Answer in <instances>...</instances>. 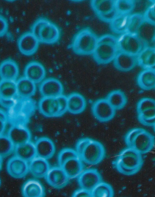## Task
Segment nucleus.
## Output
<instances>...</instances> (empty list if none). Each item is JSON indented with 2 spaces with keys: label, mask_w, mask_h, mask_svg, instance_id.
<instances>
[{
  "label": "nucleus",
  "mask_w": 155,
  "mask_h": 197,
  "mask_svg": "<svg viewBox=\"0 0 155 197\" xmlns=\"http://www.w3.org/2000/svg\"><path fill=\"white\" fill-rule=\"evenodd\" d=\"M39 42L53 44L57 42L61 36L59 27L54 23L45 18L37 19L33 23L31 31Z\"/></svg>",
  "instance_id": "obj_1"
},
{
  "label": "nucleus",
  "mask_w": 155,
  "mask_h": 197,
  "mask_svg": "<svg viewBox=\"0 0 155 197\" xmlns=\"http://www.w3.org/2000/svg\"><path fill=\"white\" fill-rule=\"evenodd\" d=\"M98 40L95 34L88 28H83L74 36L71 47L76 54L80 55L92 54L97 43Z\"/></svg>",
  "instance_id": "obj_2"
},
{
  "label": "nucleus",
  "mask_w": 155,
  "mask_h": 197,
  "mask_svg": "<svg viewBox=\"0 0 155 197\" xmlns=\"http://www.w3.org/2000/svg\"><path fill=\"white\" fill-rule=\"evenodd\" d=\"M127 145L139 153L150 150L154 144L153 136L143 129L135 128L127 134L125 138Z\"/></svg>",
  "instance_id": "obj_3"
},
{
  "label": "nucleus",
  "mask_w": 155,
  "mask_h": 197,
  "mask_svg": "<svg viewBox=\"0 0 155 197\" xmlns=\"http://www.w3.org/2000/svg\"><path fill=\"white\" fill-rule=\"evenodd\" d=\"M38 106L40 112L45 116L60 117L67 111V97L62 95L54 97H42Z\"/></svg>",
  "instance_id": "obj_4"
},
{
  "label": "nucleus",
  "mask_w": 155,
  "mask_h": 197,
  "mask_svg": "<svg viewBox=\"0 0 155 197\" xmlns=\"http://www.w3.org/2000/svg\"><path fill=\"white\" fill-rule=\"evenodd\" d=\"M117 41L114 38L111 41L98 40L93 54L96 62L101 64L109 63L113 60L117 52Z\"/></svg>",
  "instance_id": "obj_5"
},
{
  "label": "nucleus",
  "mask_w": 155,
  "mask_h": 197,
  "mask_svg": "<svg viewBox=\"0 0 155 197\" xmlns=\"http://www.w3.org/2000/svg\"><path fill=\"white\" fill-rule=\"evenodd\" d=\"M138 119L142 124L154 126L155 124V101L153 98L145 97L140 99L137 105Z\"/></svg>",
  "instance_id": "obj_6"
},
{
  "label": "nucleus",
  "mask_w": 155,
  "mask_h": 197,
  "mask_svg": "<svg viewBox=\"0 0 155 197\" xmlns=\"http://www.w3.org/2000/svg\"><path fill=\"white\" fill-rule=\"evenodd\" d=\"M91 111L94 117L98 121L105 122L110 121L114 117L116 110L106 98H101L93 103Z\"/></svg>",
  "instance_id": "obj_7"
},
{
  "label": "nucleus",
  "mask_w": 155,
  "mask_h": 197,
  "mask_svg": "<svg viewBox=\"0 0 155 197\" xmlns=\"http://www.w3.org/2000/svg\"><path fill=\"white\" fill-rule=\"evenodd\" d=\"M39 42L31 32L22 34L17 40V45L19 51L26 56L34 54L37 51Z\"/></svg>",
  "instance_id": "obj_8"
},
{
  "label": "nucleus",
  "mask_w": 155,
  "mask_h": 197,
  "mask_svg": "<svg viewBox=\"0 0 155 197\" xmlns=\"http://www.w3.org/2000/svg\"><path fill=\"white\" fill-rule=\"evenodd\" d=\"M6 170L9 175L15 179L24 178L29 171L28 162L15 155L8 160Z\"/></svg>",
  "instance_id": "obj_9"
},
{
  "label": "nucleus",
  "mask_w": 155,
  "mask_h": 197,
  "mask_svg": "<svg viewBox=\"0 0 155 197\" xmlns=\"http://www.w3.org/2000/svg\"><path fill=\"white\" fill-rule=\"evenodd\" d=\"M39 90L43 97H54L63 95L64 87L60 80L50 77L42 81L40 85Z\"/></svg>",
  "instance_id": "obj_10"
},
{
  "label": "nucleus",
  "mask_w": 155,
  "mask_h": 197,
  "mask_svg": "<svg viewBox=\"0 0 155 197\" xmlns=\"http://www.w3.org/2000/svg\"><path fill=\"white\" fill-rule=\"evenodd\" d=\"M104 152V148L101 144L91 139L80 158L88 164H93L95 162V158H97L98 155H103Z\"/></svg>",
  "instance_id": "obj_11"
},
{
  "label": "nucleus",
  "mask_w": 155,
  "mask_h": 197,
  "mask_svg": "<svg viewBox=\"0 0 155 197\" xmlns=\"http://www.w3.org/2000/svg\"><path fill=\"white\" fill-rule=\"evenodd\" d=\"M48 183L55 188H63L68 184L69 178L62 168L54 167L50 169L46 176Z\"/></svg>",
  "instance_id": "obj_12"
},
{
  "label": "nucleus",
  "mask_w": 155,
  "mask_h": 197,
  "mask_svg": "<svg viewBox=\"0 0 155 197\" xmlns=\"http://www.w3.org/2000/svg\"><path fill=\"white\" fill-rule=\"evenodd\" d=\"M24 74L25 77L36 83L43 80L46 76V71L45 67L41 63L33 61L26 65Z\"/></svg>",
  "instance_id": "obj_13"
},
{
  "label": "nucleus",
  "mask_w": 155,
  "mask_h": 197,
  "mask_svg": "<svg viewBox=\"0 0 155 197\" xmlns=\"http://www.w3.org/2000/svg\"><path fill=\"white\" fill-rule=\"evenodd\" d=\"M113 60L115 68L124 72L131 70L137 63V56L120 51L117 53Z\"/></svg>",
  "instance_id": "obj_14"
},
{
  "label": "nucleus",
  "mask_w": 155,
  "mask_h": 197,
  "mask_svg": "<svg viewBox=\"0 0 155 197\" xmlns=\"http://www.w3.org/2000/svg\"><path fill=\"white\" fill-rule=\"evenodd\" d=\"M35 145L36 155L38 157L48 160L52 157L55 153L54 144L48 137H44L39 138Z\"/></svg>",
  "instance_id": "obj_15"
},
{
  "label": "nucleus",
  "mask_w": 155,
  "mask_h": 197,
  "mask_svg": "<svg viewBox=\"0 0 155 197\" xmlns=\"http://www.w3.org/2000/svg\"><path fill=\"white\" fill-rule=\"evenodd\" d=\"M8 136L15 146L30 141L31 135L27 128L15 125L9 129Z\"/></svg>",
  "instance_id": "obj_16"
},
{
  "label": "nucleus",
  "mask_w": 155,
  "mask_h": 197,
  "mask_svg": "<svg viewBox=\"0 0 155 197\" xmlns=\"http://www.w3.org/2000/svg\"><path fill=\"white\" fill-rule=\"evenodd\" d=\"M19 72L18 64L12 59H5L0 64V77L2 79L15 81L18 76Z\"/></svg>",
  "instance_id": "obj_17"
},
{
  "label": "nucleus",
  "mask_w": 155,
  "mask_h": 197,
  "mask_svg": "<svg viewBox=\"0 0 155 197\" xmlns=\"http://www.w3.org/2000/svg\"><path fill=\"white\" fill-rule=\"evenodd\" d=\"M67 111L77 115L82 112L86 108L87 103L84 97L78 92H73L67 97Z\"/></svg>",
  "instance_id": "obj_18"
},
{
  "label": "nucleus",
  "mask_w": 155,
  "mask_h": 197,
  "mask_svg": "<svg viewBox=\"0 0 155 197\" xmlns=\"http://www.w3.org/2000/svg\"><path fill=\"white\" fill-rule=\"evenodd\" d=\"M16 84L17 94L23 99L29 98L36 92L35 83L25 76L19 78Z\"/></svg>",
  "instance_id": "obj_19"
},
{
  "label": "nucleus",
  "mask_w": 155,
  "mask_h": 197,
  "mask_svg": "<svg viewBox=\"0 0 155 197\" xmlns=\"http://www.w3.org/2000/svg\"><path fill=\"white\" fill-rule=\"evenodd\" d=\"M138 86L145 90H150L155 87V70L154 68L146 69L138 74L137 78Z\"/></svg>",
  "instance_id": "obj_20"
},
{
  "label": "nucleus",
  "mask_w": 155,
  "mask_h": 197,
  "mask_svg": "<svg viewBox=\"0 0 155 197\" xmlns=\"http://www.w3.org/2000/svg\"><path fill=\"white\" fill-rule=\"evenodd\" d=\"M117 46L120 51L137 56L142 50L143 44L139 39H124L119 40Z\"/></svg>",
  "instance_id": "obj_21"
},
{
  "label": "nucleus",
  "mask_w": 155,
  "mask_h": 197,
  "mask_svg": "<svg viewBox=\"0 0 155 197\" xmlns=\"http://www.w3.org/2000/svg\"><path fill=\"white\" fill-rule=\"evenodd\" d=\"M25 197H42L45 195L44 189L40 182L35 179H30L23 185L21 189Z\"/></svg>",
  "instance_id": "obj_22"
},
{
  "label": "nucleus",
  "mask_w": 155,
  "mask_h": 197,
  "mask_svg": "<svg viewBox=\"0 0 155 197\" xmlns=\"http://www.w3.org/2000/svg\"><path fill=\"white\" fill-rule=\"evenodd\" d=\"M30 162L29 165V171L32 175L37 178L46 176L50 169L47 160L38 157Z\"/></svg>",
  "instance_id": "obj_23"
},
{
  "label": "nucleus",
  "mask_w": 155,
  "mask_h": 197,
  "mask_svg": "<svg viewBox=\"0 0 155 197\" xmlns=\"http://www.w3.org/2000/svg\"><path fill=\"white\" fill-rule=\"evenodd\" d=\"M15 156L27 162L31 161L36 155L35 145L30 141L15 147Z\"/></svg>",
  "instance_id": "obj_24"
},
{
  "label": "nucleus",
  "mask_w": 155,
  "mask_h": 197,
  "mask_svg": "<svg viewBox=\"0 0 155 197\" xmlns=\"http://www.w3.org/2000/svg\"><path fill=\"white\" fill-rule=\"evenodd\" d=\"M61 167L69 179L75 178L81 173L83 165L80 157L71 158L66 161Z\"/></svg>",
  "instance_id": "obj_25"
},
{
  "label": "nucleus",
  "mask_w": 155,
  "mask_h": 197,
  "mask_svg": "<svg viewBox=\"0 0 155 197\" xmlns=\"http://www.w3.org/2000/svg\"><path fill=\"white\" fill-rule=\"evenodd\" d=\"M137 63L146 69L153 68L155 64V48L146 47L137 55Z\"/></svg>",
  "instance_id": "obj_26"
},
{
  "label": "nucleus",
  "mask_w": 155,
  "mask_h": 197,
  "mask_svg": "<svg viewBox=\"0 0 155 197\" xmlns=\"http://www.w3.org/2000/svg\"><path fill=\"white\" fill-rule=\"evenodd\" d=\"M106 98L115 110H119L123 108L127 102L125 94L120 89L111 91L107 94Z\"/></svg>",
  "instance_id": "obj_27"
},
{
  "label": "nucleus",
  "mask_w": 155,
  "mask_h": 197,
  "mask_svg": "<svg viewBox=\"0 0 155 197\" xmlns=\"http://www.w3.org/2000/svg\"><path fill=\"white\" fill-rule=\"evenodd\" d=\"M78 180L81 188L91 191L95 187L96 181L95 171L92 169L84 171L79 174Z\"/></svg>",
  "instance_id": "obj_28"
},
{
  "label": "nucleus",
  "mask_w": 155,
  "mask_h": 197,
  "mask_svg": "<svg viewBox=\"0 0 155 197\" xmlns=\"http://www.w3.org/2000/svg\"><path fill=\"white\" fill-rule=\"evenodd\" d=\"M17 94L16 84L15 81L0 80V98L11 99Z\"/></svg>",
  "instance_id": "obj_29"
},
{
  "label": "nucleus",
  "mask_w": 155,
  "mask_h": 197,
  "mask_svg": "<svg viewBox=\"0 0 155 197\" xmlns=\"http://www.w3.org/2000/svg\"><path fill=\"white\" fill-rule=\"evenodd\" d=\"M130 16L128 14H120L111 21L113 30L117 33L124 32L128 29Z\"/></svg>",
  "instance_id": "obj_30"
},
{
  "label": "nucleus",
  "mask_w": 155,
  "mask_h": 197,
  "mask_svg": "<svg viewBox=\"0 0 155 197\" xmlns=\"http://www.w3.org/2000/svg\"><path fill=\"white\" fill-rule=\"evenodd\" d=\"M15 146L8 136L0 135V156L2 158L10 155L14 150Z\"/></svg>",
  "instance_id": "obj_31"
},
{
  "label": "nucleus",
  "mask_w": 155,
  "mask_h": 197,
  "mask_svg": "<svg viewBox=\"0 0 155 197\" xmlns=\"http://www.w3.org/2000/svg\"><path fill=\"white\" fill-rule=\"evenodd\" d=\"M75 157H79L76 150L70 148L63 149L60 151L58 155V160L59 166L61 167L66 161Z\"/></svg>",
  "instance_id": "obj_32"
},
{
  "label": "nucleus",
  "mask_w": 155,
  "mask_h": 197,
  "mask_svg": "<svg viewBox=\"0 0 155 197\" xmlns=\"http://www.w3.org/2000/svg\"><path fill=\"white\" fill-rule=\"evenodd\" d=\"M90 140L89 138H85L81 139L77 142L76 146V151L79 157Z\"/></svg>",
  "instance_id": "obj_33"
},
{
  "label": "nucleus",
  "mask_w": 155,
  "mask_h": 197,
  "mask_svg": "<svg viewBox=\"0 0 155 197\" xmlns=\"http://www.w3.org/2000/svg\"><path fill=\"white\" fill-rule=\"evenodd\" d=\"M8 24L7 19L0 14V37L4 36L7 33Z\"/></svg>",
  "instance_id": "obj_34"
},
{
  "label": "nucleus",
  "mask_w": 155,
  "mask_h": 197,
  "mask_svg": "<svg viewBox=\"0 0 155 197\" xmlns=\"http://www.w3.org/2000/svg\"><path fill=\"white\" fill-rule=\"evenodd\" d=\"M91 193L90 191L83 189H79L75 191L72 195L73 197H91Z\"/></svg>",
  "instance_id": "obj_35"
},
{
  "label": "nucleus",
  "mask_w": 155,
  "mask_h": 197,
  "mask_svg": "<svg viewBox=\"0 0 155 197\" xmlns=\"http://www.w3.org/2000/svg\"><path fill=\"white\" fill-rule=\"evenodd\" d=\"M13 102L11 99H6L0 98V104L5 108H10L13 105Z\"/></svg>",
  "instance_id": "obj_36"
},
{
  "label": "nucleus",
  "mask_w": 155,
  "mask_h": 197,
  "mask_svg": "<svg viewBox=\"0 0 155 197\" xmlns=\"http://www.w3.org/2000/svg\"><path fill=\"white\" fill-rule=\"evenodd\" d=\"M0 120L6 122L8 120V116L6 112L0 108Z\"/></svg>",
  "instance_id": "obj_37"
},
{
  "label": "nucleus",
  "mask_w": 155,
  "mask_h": 197,
  "mask_svg": "<svg viewBox=\"0 0 155 197\" xmlns=\"http://www.w3.org/2000/svg\"><path fill=\"white\" fill-rule=\"evenodd\" d=\"M5 122L0 120V135H2L5 128Z\"/></svg>",
  "instance_id": "obj_38"
},
{
  "label": "nucleus",
  "mask_w": 155,
  "mask_h": 197,
  "mask_svg": "<svg viewBox=\"0 0 155 197\" xmlns=\"http://www.w3.org/2000/svg\"><path fill=\"white\" fill-rule=\"evenodd\" d=\"M2 158L0 156V170H1L3 163Z\"/></svg>",
  "instance_id": "obj_39"
},
{
  "label": "nucleus",
  "mask_w": 155,
  "mask_h": 197,
  "mask_svg": "<svg viewBox=\"0 0 155 197\" xmlns=\"http://www.w3.org/2000/svg\"><path fill=\"white\" fill-rule=\"evenodd\" d=\"M121 161H122V159H119V160L117 162V164H120L121 163Z\"/></svg>",
  "instance_id": "obj_40"
},
{
  "label": "nucleus",
  "mask_w": 155,
  "mask_h": 197,
  "mask_svg": "<svg viewBox=\"0 0 155 197\" xmlns=\"http://www.w3.org/2000/svg\"><path fill=\"white\" fill-rule=\"evenodd\" d=\"M1 179H0V186H1Z\"/></svg>",
  "instance_id": "obj_41"
}]
</instances>
